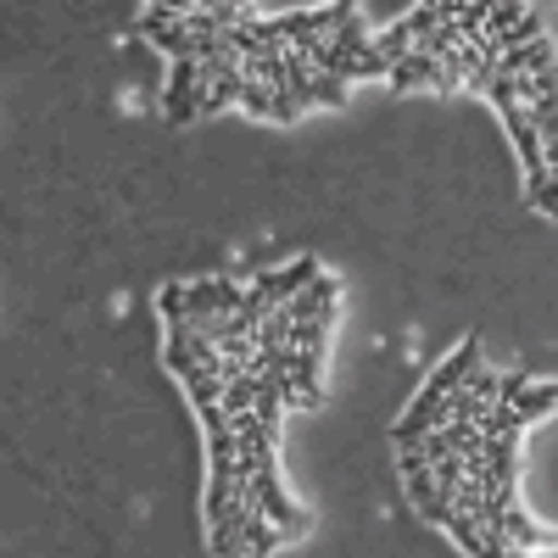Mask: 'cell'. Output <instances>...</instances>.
Masks as SVG:
<instances>
[{"label": "cell", "instance_id": "13", "mask_svg": "<svg viewBox=\"0 0 558 558\" xmlns=\"http://www.w3.org/2000/svg\"><path fill=\"white\" fill-rule=\"evenodd\" d=\"M502 558H536V553H520V547H502Z\"/></svg>", "mask_w": 558, "mask_h": 558}, {"label": "cell", "instance_id": "10", "mask_svg": "<svg viewBox=\"0 0 558 558\" xmlns=\"http://www.w3.org/2000/svg\"><path fill=\"white\" fill-rule=\"evenodd\" d=\"M207 547H213V558H246V542H241V514H229L223 525H207Z\"/></svg>", "mask_w": 558, "mask_h": 558}, {"label": "cell", "instance_id": "1", "mask_svg": "<svg viewBox=\"0 0 558 558\" xmlns=\"http://www.w3.org/2000/svg\"><path fill=\"white\" fill-rule=\"evenodd\" d=\"M202 101H207V73H202V62H173V68H168V89H162L168 123H196V118H202Z\"/></svg>", "mask_w": 558, "mask_h": 558}, {"label": "cell", "instance_id": "7", "mask_svg": "<svg viewBox=\"0 0 558 558\" xmlns=\"http://www.w3.org/2000/svg\"><path fill=\"white\" fill-rule=\"evenodd\" d=\"M547 68H558V51H553L547 34L531 39V45H520V51H502V57H497V73H508V78H536V73H547Z\"/></svg>", "mask_w": 558, "mask_h": 558}, {"label": "cell", "instance_id": "3", "mask_svg": "<svg viewBox=\"0 0 558 558\" xmlns=\"http://www.w3.org/2000/svg\"><path fill=\"white\" fill-rule=\"evenodd\" d=\"M241 296H246V286H235V279H196V286H184V324L235 318Z\"/></svg>", "mask_w": 558, "mask_h": 558}, {"label": "cell", "instance_id": "5", "mask_svg": "<svg viewBox=\"0 0 558 558\" xmlns=\"http://www.w3.org/2000/svg\"><path fill=\"white\" fill-rule=\"evenodd\" d=\"M313 279H318V257H296L291 268H274V274H263L252 291H257V296H268L274 307H286V302H296V296L313 286Z\"/></svg>", "mask_w": 558, "mask_h": 558}, {"label": "cell", "instance_id": "6", "mask_svg": "<svg viewBox=\"0 0 558 558\" xmlns=\"http://www.w3.org/2000/svg\"><path fill=\"white\" fill-rule=\"evenodd\" d=\"M486 531H497V536H502V547H520V553H547V547H558V536H553V531H542L520 502L508 508V514H502L497 525H486Z\"/></svg>", "mask_w": 558, "mask_h": 558}, {"label": "cell", "instance_id": "2", "mask_svg": "<svg viewBox=\"0 0 558 558\" xmlns=\"http://www.w3.org/2000/svg\"><path fill=\"white\" fill-rule=\"evenodd\" d=\"M542 34H547V17L536 7H486V39L497 51H520V45H531Z\"/></svg>", "mask_w": 558, "mask_h": 558}, {"label": "cell", "instance_id": "11", "mask_svg": "<svg viewBox=\"0 0 558 558\" xmlns=\"http://www.w3.org/2000/svg\"><path fill=\"white\" fill-rule=\"evenodd\" d=\"M347 101V84L330 73H313V107H341Z\"/></svg>", "mask_w": 558, "mask_h": 558}, {"label": "cell", "instance_id": "12", "mask_svg": "<svg viewBox=\"0 0 558 558\" xmlns=\"http://www.w3.org/2000/svg\"><path fill=\"white\" fill-rule=\"evenodd\" d=\"M157 307H162V318H168V324H179V318H184V286H179V279H173V286H162Z\"/></svg>", "mask_w": 558, "mask_h": 558}, {"label": "cell", "instance_id": "4", "mask_svg": "<svg viewBox=\"0 0 558 558\" xmlns=\"http://www.w3.org/2000/svg\"><path fill=\"white\" fill-rule=\"evenodd\" d=\"M286 313H291V324H318V318H324V324H336V313H341V279L318 274L296 302H286Z\"/></svg>", "mask_w": 558, "mask_h": 558}, {"label": "cell", "instance_id": "8", "mask_svg": "<svg viewBox=\"0 0 558 558\" xmlns=\"http://www.w3.org/2000/svg\"><path fill=\"white\" fill-rule=\"evenodd\" d=\"M391 89H418V84H436V89H447V68L441 62H430L425 51H413V57H402V62H391Z\"/></svg>", "mask_w": 558, "mask_h": 558}, {"label": "cell", "instance_id": "9", "mask_svg": "<svg viewBox=\"0 0 558 558\" xmlns=\"http://www.w3.org/2000/svg\"><path fill=\"white\" fill-rule=\"evenodd\" d=\"M558 408V380H531L525 391H520V402H514V413L525 418V425H536V418H547Z\"/></svg>", "mask_w": 558, "mask_h": 558}]
</instances>
